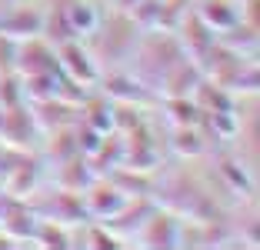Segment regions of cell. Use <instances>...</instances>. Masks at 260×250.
<instances>
[{
    "label": "cell",
    "mask_w": 260,
    "mask_h": 250,
    "mask_svg": "<svg viewBox=\"0 0 260 250\" xmlns=\"http://www.w3.org/2000/svg\"><path fill=\"white\" fill-rule=\"evenodd\" d=\"M54 47H57V67H60V74L67 77V80H74L77 87H84V90L97 87L100 77H104V67H100V60L93 57L87 40L63 37V40H57Z\"/></svg>",
    "instance_id": "7a4b0ae2"
},
{
    "label": "cell",
    "mask_w": 260,
    "mask_h": 250,
    "mask_svg": "<svg viewBox=\"0 0 260 250\" xmlns=\"http://www.w3.org/2000/svg\"><path fill=\"white\" fill-rule=\"evenodd\" d=\"M34 213H37V217H47V220H57V224H63V227H77V224L87 220L84 197L74 194V190H63V187L47 190L44 204H34Z\"/></svg>",
    "instance_id": "52a82bcc"
},
{
    "label": "cell",
    "mask_w": 260,
    "mask_h": 250,
    "mask_svg": "<svg viewBox=\"0 0 260 250\" xmlns=\"http://www.w3.org/2000/svg\"><path fill=\"white\" fill-rule=\"evenodd\" d=\"M0 34H7L10 40L44 34V7L37 0H7V4H0Z\"/></svg>",
    "instance_id": "277c9868"
},
{
    "label": "cell",
    "mask_w": 260,
    "mask_h": 250,
    "mask_svg": "<svg viewBox=\"0 0 260 250\" xmlns=\"http://www.w3.org/2000/svg\"><path fill=\"white\" fill-rule=\"evenodd\" d=\"M14 53H17V40H10L7 34H0V74L14 70Z\"/></svg>",
    "instance_id": "5bb4252c"
},
{
    "label": "cell",
    "mask_w": 260,
    "mask_h": 250,
    "mask_svg": "<svg viewBox=\"0 0 260 250\" xmlns=\"http://www.w3.org/2000/svg\"><path fill=\"white\" fill-rule=\"evenodd\" d=\"M214 180L220 183L234 200H240V204L253 200V190H257V183H253V167H247L244 160H240V153L237 157H220L217 160L214 164Z\"/></svg>",
    "instance_id": "8fae6325"
},
{
    "label": "cell",
    "mask_w": 260,
    "mask_h": 250,
    "mask_svg": "<svg viewBox=\"0 0 260 250\" xmlns=\"http://www.w3.org/2000/svg\"><path fill=\"white\" fill-rule=\"evenodd\" d=\"M37 140H40V134L34 127L30 114H27V104L0 110V144L14 147V150H34Z\"/></svg>",
    "instance_id": "9c48e42d"
},
{
    "label": "cell",
    "mask_w": 260,
    "mask_h": 250,
    "mask_svg": "<svg viewBox=\"0 0 260 250\" xmlns=\"http://www.w3.org/2000/svg\"><path fill=\"white\" fill-rule=\"evenodd\" d=\"M44 177H47V164L40 157V150H20L10 164V170L4 174V180H0V190L17 200H30L44 187Z\"/></svg>",
    "instance_id": "3957f363"
},
{
    "label": "cell",
    "mask_w": 260,
    "mask_h": 250,
    "mask_svg": "<svg viewBox=\"0 0 260 250\" xmlns=\"http://www.w3.org/2000/svg\"><path fill=\"white\" fill-rule=\"evenodd\" d=\"M167 147L177 153V157L197 160L207 153V140H204V127L200 123H180V127H170Z\"/></svg>",
    "instance_id": "4fadbf2b"
},
{
    "label": "cell",
    "mask_w": 260,
    "mask_h": 250,
    "mask_svg": "<svg viewBox=\"0 0 260 250\" xmlns=\"http://www.w3.org/2000/svg\"><path fill=\"white\" fill-rule=\"evenodd\" d=\"M27 114H30L37 134L47 137V134H54V130H60V127H70V123L80 117V107L70 104V100L50 97V100H30V104H27Z\"/></svg>",
    "instance_id": "30bf717a"
},
{
    "label": "cell",
    "mask_w": 260,
    "mask_h": 250,
    "mask_svg": "<svg viewBox=\"0 0 260 250\" xmlns=\"http://www.w3.org/2000/svg\"><path fill=\"white\" fill-rule=\"evenodd\" d=\"M190 10L220 37L247 17V0H193Z\"/></svg>",
    "instance_id": "7c38bea8"
},
{
    "label": "cell",
    "mask_w": 260,
    "mask_h": 250,
    "mask_svg": "<svg viewBox=\"0 0 260 250\" xmlns=\"http://www.w3.org/2000/svg\"><path fill=\"white\" fill-rule=\"evenodd\" d=\"M14 70H17L20 77L57 70V47H54V40H47L44 34H37V37H23V40H17Z\"/></svg>",
    "instance_id": "ba28073f"
},
{
    "label": "cell",
    "mask_w": 260,
    "mask_h": 250,
    "mask_svg": "<svg viewBox=\"0 0 260 250\" xmlns=\"http://www.w3.org/2000/svg\"><path fill=\"white\" fill-rule=\"evenodd\" d=\"M137 4V0H107V7H114V10H130Z\"/></svg>",
    "instance_id": "9a60e30c"
},
{
    "label": "cell",
    "mask_w": 260,
    "mask_h": 250,
    "mask_svg": "<svg viewBox=\"0 0 260 250\" xmlns=\"http://www.w3.org/2000/svg\"><path fill=\"white\" fill-rule=\"evenodd\" d=\"M137 37H140V27L134 23V17L127 10L107 7L100 27L87 37V44H90L93 57L100 60V67L110 70V67H127L130 53L137 47Z\"/></svg>",
    "instance_id": "6da1fadb"
},
{
    "label": "cell",
    "mask_w": 260,
    "mask_h": 250,
    "mask_svg": "<svg viewBox=\"0 0 260 250\" xmlns=\"http://www.w3.org/2000/svg\"><path fill=\"white\" fill-rule=\"evenodd\" d=\"M80 197H84L87 220H110V217H117V213L127 207V200H130L110 177H97Z\"/></svg>",
    "instance_id": "8992f818"
},
{
    "label": "cell",
    "mask_w": 260,
    "mask_h": 250,
    "mask_svg": "<svg viewBox=\"0 0 260 250\" xmlns=\"http://www.w3.org/2000/svg\"><path fill=\"white\" fill-rule=\"evenodd\" d=\"M180 224L184 217H177L167 207H153L137 227V234L130 237V243L137 247H177L180 243Z\"/></svg>",
    "instance_id": "5b68a950"
}]
</instances>
